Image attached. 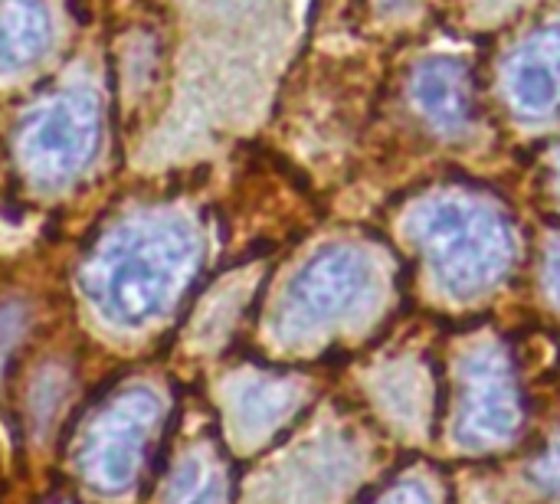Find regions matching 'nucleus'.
Instances as JSON below:
<instances>
[{
  "instance_id": "f257e3e1",
  "label": "nucleus",
  "mask_w": 560,
  "mask_h": 504,
  "mask_svg": "<svg viewBox=\"0 0 560 504\" xmlns=\"http://www.w3.org/2000/svg\"><path fill=\"white\" fill-rule=\"evenodd\" d=\"M200 262V239L180 216H144L118 226L85 259L82 289L115 325H144L167 312Z\"/></svg>"
},
{
  "instance_id": "f03ea898",
  "label": "nucleus",
  "mask_w": 560,
  "mask_h": 504,
  "mask_svg": "<svg viewBox=\"0 0 560 504\" xmlns=\"http://www.w3.org/2000/svg\"><path fill=\"white\" fill-rule=\"evenodd\" d=\"M413 236L423 246L436 282L453 298L492 289L515 259L512 226L489 207L469 200H430L413 213Z\"/></svg>"
},
{
  "instance_id": "7ed1b4c3",
  "label": "nucleus",
  "mask_w": 560,
  "mask_h": 504,
  "mask_svg": "<svg viewBox=\"0 0 560 504\" xmlns=\"http://www.w3.org/2000/svg\"><path fill=\"white\" fill-rule=\"evenodd\" d=\"M98 131L95 98L82 89L59 92L23 121L16 138L20 164L36 184L59 187L95 157Z\"/></svg>"
},
{
  "instance_id": "20e7f679",
  "label": "nucleus",
  "mask_w": 560,
  "mask_h": 504,
  "mask_svg": "<svg viewBox=\"0 0 560 504\" xmlns=\"http://www.w3.org/2000/svg\"><path fill=\"white\" fill-rule=\"evenodd\" d=\"M161 420V400L148 387L118 394L85 430L79 469L98 492H121L138 479L144 453Z\"/></svg>"
},
{
  "instance_id": "39448f33",
  "label": "nucleus",
  "mask_w": 560,
  "mask_h": 504,
  "mask_svg": "<svg viewBox=\"0 0 560 504\" xmlns=\"http://www.w3.org/2000/svg\"><path fill=\"white\" fill-rule=\"evenodd\" d=\"M371 279V259L361 249H322L289 282L279 308V331L285 338H305L341 321L368 295Z\"/></svg>"
},
{
  "instance_id": "423d86ee",
  "label": "nucleus",
  "mask_w": 560,
  "mask_h": 504,
  "mask_svg": "<svg viewBox=\"0 0 560 504\" xmlns=\"http://www.w3.org/2000/svg\"><path fill=\"white\" fill-rule=\"evenodd\" d=\"M518 420H522V400L509 374V364L492 351L479 354L476 364L469 367L459 439L469 446L502 443L518 430Z\"/></svg>"
},
{
  "instance_id": "0eeeda50",
  "label": "nucleus",
  "mask_w": 560,
  "mask_h": 504,
  "mask_svg": "<svg viewBox=\"0 0 560 504\" xmlns=\"http://www.w3.org/2000/svg\"><path fill=\"white\" fill-rule=\"evenodd\" d=\"M512 102L528 115H548L560 105V23L528 36L509 59Z\"/></svg>"
},
{
  "instance_id": "6e6552de",
  "label": "nucleus",
  "mask_w": 560,
  "mask_h": 504,
  "mask_svg": "<svg viewBox=\"0 0 560 504\" xmlns=\"http://www.w3.org/2000/svg\"><path fill=\"white\" fill-rule=\"evenodd\" d=\"M413 98L423 108V115L443 131H463L476 115L469 72L463 62L450 56H433L417 69Z\"/></svg>"
},
{
  "instance_id": "1a4fd4ad",
  "label": "nucleus",
  "mask_w": 560,
  "mask_h": 504,
  "mask_svg": "<svg viewBox=\"0 0 560 504\" xmlns=\"http://www.w3.org/2000/svg\"><path fill=\"white\" fill-rule=\"evenodd\" d=\"M49 39L52 20L43 0H0V75L33 66Z\"/></svg>"
},
{
  "instance_id": "9d476101",
  "label": "nucleus",
  "mask_w": 560,
  "mask_h": 504,
  "mask_svg": "<svg viewBox=\"0 0 560 504\" xmlns=\"http://www.w3.org/2000/svg\"><path fill=\"white\" fill-rule=\"evenodd\" d=\"M223 499H226L223 469L203 453H190L171 472V482L164 492L167 504H223Z\"/></svg>"
},
{
  "instance_id": "9b49d317",
  "label": "nucleus",
  "mask_w": 560,
  "mask_h": 504,
  "mask_svg": "<svg viewBox=\"0 0 560 504\" xmlns=\"http://www.w3.org/2000/svg\"><path fill=\"white\" fill-rule=\"evenodd\" d=\"M377 504H430V499L423 495L420 485H400V489L387 492Z\"/></svg>"
},
{
  "instance_id": "f8f14e48",
  "label": "nucleus",
  "mask_w": 560,
  "mask_h": 504,
  "mask_svg": "<svg viewBox=\"0 0 560 504\" xmlns=\"http://www.w3.org/2000/svg\"><path fill=\"white\" fill-rule=\"evenodd\" d=\"M548 285H551V295L558 298L560 305V246H555L551 256H548Z\"/></svg>"
},
{
  "instance_id": "ddd939ff",
  "label": "nucleus",
  "mask_w": 560,
  "mask_h": 504,
  "mask_svg": "<svg viewBox=\"0 0 560 504\" xmlns=\"http://www.w3.org/2000/svg\"><path fill=\"white\" fill-rule=\"evenodd\" d=\"M538 476H541V479H548V482H560V446L551 453V456H545V459H541Z\"/></svg>"
},
{
  "instance_id": "4468645a",
  "label": "nucleus",
  "mask_w": 560,
  "mask_h": 504,
  "mask_svg": "<svg viewBox=\"0 0 560 504\" xmlns=\"http://www.w3.org/2000/svg\"><path fill=\"white\" fill-rule=\"evenodd\" d=\"M387 7H400V3H407V0H384Z\"/></svg>"
}]
</instances>
